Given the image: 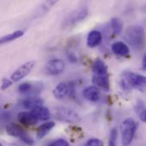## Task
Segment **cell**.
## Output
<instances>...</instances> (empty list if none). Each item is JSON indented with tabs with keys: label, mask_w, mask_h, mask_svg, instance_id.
I'll return each instance as SVG.
<instances>
[{
	"label": "cell",
	"mask_w": 146,
	"mask_h": 146,
	"mask_svg": "<svg viewBox=\"0 0 146 146\" xmlns=\"http://www.w3.org/2000/svg\"><path fill=\"white\" fill-rule=\"evenodd\" d=\"M145 77L135 73L126 71L121 78V86L123 90L130 91L133 88L145 92Z\"/></svg>",
	"instance_id": "6da1fadb"
},
{
	"label": "cell",
	"mask_w": 146,
	"mask_h": 146,
	"mask_svg": "<svg viewBox=\"0 0 146 146\" xmlns=\"http://www.w3.org/2000/svg\"><path fill=\"white\" fill-rule=\"evenodd\" d=\"M145 30L141 26H131L127 28L124 38L134 50H141L145 45Z\"/></svg>",
	"instance_id": "7a4b0ae2"
},
{
	"label": "cell",
	"mask_w": 146,
	"mask_h": 146,
	"mask_svg": "<svg viewBox=\"0 0 146 146\" xmlns=\"http://www.w3.org/2000/svg\"><path fill=\"white\" fill-rule=\"evenodd\" d=\"M137 124L132 118L126 119L121 124V140L123 146H128L133 141L136 130Z\"/></svg>",
	"instance_id": "3957f363"
},
{
	"label": "cell",
	"mask_w": 146,
	"mask_h": 146,
	"mask_svg": "<svg viewBox=\"0 0 146 146\" xmlns=\"http://www.w3.org/2000/svg\"><path fill=\"white\" fill-rule=\"evenodd\" d=\"M88 15V9L86 7H81L73 12H71L62 21V27L64 28H69L73 27L83 20L86 19V17Z\"/></svg>",
	"instance_id": "277c9868"
},
{
	"label": "cell",
	"mask_w": 146,
	"mask_h": 146,
	"mask_svg": "<svg viewBox=\"0 0 146 146\" xmlns=\"http://www.w3.org/2000/svg\"><path fill=\"white\" fill-rule=\"evenodd\" d=\"M56 118L61 121L78 124L80 121V115L72 109L68 107H58L56 110Z\"/></svg>",
	"instance_id": "5b68a950"
},
{
	"label": "cell",
	"mask_w": 146,
	"mask_h": 146,
	"mask_svg": "<svg viewBox=\"0 0 146 146\" xmlns=\"http://www.w3.org/2000/svg\"><path fill=\"white\" fill-rule=\"evenodd\" d=\"M34 66H35V62L34 61H30V62H27L24 63L21 67H19L11 74L12 81L13 82H17V81H20L21 80H22L24 77H26L28 74L31 73V71L33 70Z\"/></svg>",
	"instance_id": "8992f818"
},
{
	"label": "cell",
	"mask_w": 146,
	"mask_h": 146,
	"mask_svg": "<svg viewBox=\"0 0 146 146\" xmlns=\"http://www.w3.org/2000/svg\"><path fill=\"white\" fill-rule=\"evenodd\" d=\"M65 63L60 59H53L47 62L44 70L49 75H58L62 74L64 70Z\"/></svg>",
	"instance_id": "52a82bcc"
},
{
	"label": "cell",
	"mask_w": 146,
	"mask_h": 146,
	"mask_svg": "<svg viewBox=\"0 0 146 146\" xmlns=\"http://www.w3.org/2000/svg\"><path fill=\"white\" fill-rule=\"evenodd\" d=\"M83 96L86 99L91 102H97L100 98V90L95 86H90L84 89Z\"/></svg>",
	"instance_id": "ba28073f"
},
{
	"label": "cell",
	"mask_w": 146,
	"mask_h": 146,
	"mask_svg": "<svg viewBox=\"0 0 146 146\" xmlns=\"http://www.w3.org/2000/svg\"><path fill=\"white\" fill-rule=\"evenodd\" d=\"M37 121H48L50 118V110L44 106H38L31 110L30 112Z\"/></svg>",
	"instance_id": "9c48e42d"
},
{
	"label": "cell",
	"mask_w": 146,
	"mask_h": 146,
	"mask_svg": "<svg viewBox=\"0 0 146 146\" xmlns=\"http://www.w3.org/2000/svg\"><path fill=\"white\" fill-rule=\"evenodd\" d=\"M92 82L94 83L95 86L100 87L106 92H108L110 90V80H109L108 74H105V75L93 74Z\"/></svg>",
	"instance_id": "30bf717a"
},
{
	"label": "cell",
	"mask_w": 146,
	"mask_h": 146,
	"mask_svg": "<svg viewBox=\"0 0 146 146\" xmlns=\"http://www.w3.org/2000/svg\"><path fill=\"white\" fill-rule=\"evenodd\" d=\"M17 118H18V121L21 124L25 125V126H28V127L34 126L38 122L37 119L29 112L22 111V112L18 114Z\"/></svg>",
	"instance_id": "8fae6325"
},
{
	"label": "cell",
	"mask_w": 146,
	"mask_h": 146,
	"mask_svg": "<svg viewBox=\"0 0 146 146\" xmlns=\"http://www.w3.org/2000/svg\"><path fill=\"white\" fill-rule=\"evenodd\" d=\"M102 38H103V36L99 31L92 30L89 33V34L87 36V40H86L87 45L90 48H94L101 43Z\"/></svg>",
	"instance_id": "7c38bea8"
},
{
	"label": "cell",
	"mask_w": 146,
	"mask_h": 146,
	"mask_svg": "<svg viewBox=\"0 0 146 146\" xmlns=\"http://www.w3.org/2000/svg\"><path fill=\"white\" fill-rule=\"evenodd\" d=\"M111 49H112V51L115 55L120 56H127L130 52L129 47L125 43L121 42V41L115 42L112 44Z\"/></svg>",
	"instance_id": "4fadbf2b"
},
{
	"label": "cell",
	"mask_w": 146,
	"mask_h": 146,
	"mask_svg": "<svg viewBox=\"0 0 146 146\" xmlns=\"http://www.w3.org/2000/svg\"><path fill=\"white\" fill-rule=\"evenodd\" d=\"M69 92V86L63 82L59 83L53 90V96L55 98L61 100L63 99Z\"/></svg>",
	"instance_id": "5bb4252c"
},
{
	"label": "cell",
	"mask_w": 146,
	"mask_h": 146,
	"mask_svg": "<svg viewBox=\"0 0 146 146\" xmlns=\"http://www.w3.org/2000/svg\"><path fill=\"white\" fill-rule=\"evenodd\" d=\"M6 132L9 135L13 136V137H17V138H21L25 133H27L25 132V130L19 126L18 124L15 123H10L6 127Z\"/></svg>",
	"instance_id": "9a60e30c"
},
{
	"label": "cell",
	"mask_w": 146,
	"mask_h": 146,
	"mask_svg": "<svg viewBox=\"0 0 146 146\" xmlns=\"http://www.w3.org/2000/svg\"><path fill=\"white\" fill-rule=\"evenodd\" d=\"M22 106L25 109L27 110H33L35 107L38 106H42L43 104V100L40 99L38 97H28L27 98H26L25 100L22 101L21 103Z\"/></svg>",
	"instance_id": "2e32d148"
},
{
	"label": "cell",
	"mask_w": 146,
	"mask_h": 146,
	"mask_svg": "<svg viewBox=\"0 0 146 146\" xmlns=\"http://www.w3.org/2000/svg\"><path fill=\"white\" fill-rule=\"evenodd\" d=\"M93 73L97 75L108 74V67L101 59H97L93 63Z\"/></svg>",
	"instance_id": "e0dca14e"
},
{
	"label": "cell",
	"mask_w": 146,
	"mask_h": 146,
	"mask_svg": "<svg viewBox=\"0 0 146 146\" xmlns=\"http://www.w3.org/2000/svg\"><path fill=\"white\" fill-rule=\"evenodd\" d=\"M55 127V122L54 121H47L44 124H42L38 129V133H37V137L38 139H43L44 137H45L50 131L51 129Z\"/></svg>",
	"instance_id": "ac0fdd59"
},
{
	"label": "cell",
	"mask_w": 146,
	"mask_h": 146,
	"mask_svg": "<svg viewBox=\"0 0 146 146\" xmlns=\"http://www.w3.org/2000/svg\"><path fill=\"white\" fill-rule=\"evenodd\" d=\"M23 35H24V31H22V30H17L15 32H13L12 33L6 34L0 38V45L9 43V42H11L15 39H17V38L22 37Z\"/></svg>",
	"instance_id": "d6986e66"
},
{
	"label": "cell",
	"mask_w": 146,
	"mask_h": 146,
	"mask_svg": "<svg viewBox=\"0 0 146 146\" xmlns=\"http://www.w3.org/2000/svg\"><path fill=\"white\" fill-rule=\"evenodd\" d=\"M134 110H135V112H136L137 115L139 117V119H140L143 122H145L146 110L144 101H142V100H138V102H137L136 104H135Z\"/></svg>",
	"instance_id": "ffe728a7"
},
{
	"label": "cell",
	"mask_w": 146,
	"mask_h": 146,
	"mask_svg": "<svg viewBox=\"0 0 146 146\" xmlns=\"http://www.w3.org/2000/svg\"><path fill=\"white\" fill-rule=\"evenodd\" d=\"M110 24H111V28H112V31H113L114 34L118 35L122 32L123 23H122L121 20H120L119 18H117V17L112 18L111 21H110Z\"/></svg>",
	"instance_id": "44dd1931"
},
{
	"label": "cell",
	"mask_w": 146,
	"mask_h": 146,
	"mask_svg": "<svg viewBox=\"0 0 146 146\" xmlns=\"http://www.w3.org/2000/svg\"><path fill=\"white\" fill-rule=\"evenodd\" d=\"M117 139H118V131L116 128H113L110 133L109 146H117Z\"/></svg>",
	"instance_id": "7402d4cb"
},
{
	"label": "cell",
	"mask_w": 146,
	"mask_h": 146,
	"mask_svg": "<svg viewBox=\"0 0 146 146\" xmlns=\"http://www.w3.org/2000/svg\"><path fill=\"white\" fill-rule=\"evenodd\" d=\"M85 146H104V143L98 139H91L86 143Z\"/></svg>",
	"instance_id": "603a6c76"
},
{
	"label": "cell",
	"mask_w": 146,
	"mask_h": 146,
	"mask_svg": "<svg viewBox=\"0 0 146 146\" xmlns=\"http://www.w3.org/2000/svg\"><path fill=\"white\" fill-rule=\"evenodd\" d=\"M50 146H69V145H68V143L65 139H57V140L52 142V143L50 145Z\"/></svg>",
	"instance_id": "cb8c5ba5"
},
{
	"label": "cell",
	"mask_w": 146,
	"mask_h": 146,
	"mask_svg": "<svg viewBox=\"0 0 146 146\" xmlns=\"http://www.w3.org/2000/svg\"><path fill=\"white\" fill-rule=\"evenodd\" d=\"M21 139L25 144H27V145H33L34 144L33 139L27 133H25V134L21 138Z\"/></svg>",
	"instance_id": "d4e9b609"
},
{
	"label": "cell",
	"mask_w": 146,
	"mask_h": 146,
	"mask_svg": "<svg viewBox=\"0 0 146 146\" xmlns=\"http://www.w3.org/2000/svg\"><path fill=\"white\" fill-rule=\"evenodd\" d=\"M12 85V81L8 80V79H3V81H2V86H1V90L2 91H4L6 90L7 88H9V86H11Z\"/></svg>",
	"instance_id": "484cf974"
},
{
	"label": "cell",
	"mask_w": 146,
	"mask_h": 146,
	"mask_svg": "<svg viewBox=\"0 0 146 146\" xmlns=\"http://www.w3.org/2000/svg\"><path fill=\"white\" fill-rule=\"evenodd\" d=\"M68 58H69V60L72 62H75L76 61H77V58L73 55V54H71V55H69L68 56Z\"/></svg>",
	"instance_id": "4316f807"
},
{
	"label": "cell",
	"mask_w": 146,
	"mask_h": 146,
	"mask_svg": "<svg viewBox=\"0 0 146 146\" xmlns=\"http://www.w3.org/2000/svg\"><path fill=\"white\" fill-rule=\"evenodd\" d=\"M142 68L144 70L146 69V56L145 55V56L143 57V61H142Z\"/></svg>",
	"instance_id": "83f0119b"
},
{
	"label": "cell",
	"mask_w": 146,
	"mask_h": 146,
	"mask_svg": "<svg viewBox=\"0 0 146 146\" xmlns=\"http://www.w3.org/2000/svg\"><path fill=\"white\" fill-rule=\"evenodd\" d=\"M0 146H2V145H1V144H0Z\"/></svg>",
	"instance_id": "f1b7e54d"
}]
</instances>
